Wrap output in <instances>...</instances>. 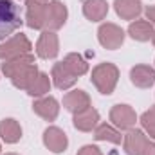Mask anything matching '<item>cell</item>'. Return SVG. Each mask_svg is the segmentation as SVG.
<instances>
[{
	"instance_id": "cell-1",
	"label": "cell",
	"mask_w": 155,
	"mask_h": 155,
	"mask_svg": "<svg viewBox=\"0 0 155 155\" xmlns=\"http://www.w3.org/2000/svg\"><path fill=\"white\" fill-rule=\"evenodd\" d=\"M22 25L20 9L13 0H0V40L7 38Z\"/></svg>"
},
{
	"instance_id": "cell-2",
	"label": "cell",
	"mask_w": 155,
	"mask_h": 155,
	"mask_svg": "<svg viewBox=\"0 0 155 155\" xmlns=\"http://www.w3.org/2000/svg\"><path fill=\"white\" fill-rule=\"evenodd\" d=\"M117 78H119V71L112 63H101L92 71V83L97 87L101 94H107V96L114 92Z\"/></svg>"
},
{
	"instance_id": "cell-3",
	"label": "cell",
	"mask_w": 155,
	"mask_h": 155,
	"mask_svg": "<svg viewBox=\"0 0 155 155\" xmlns=\"http://www.w3.org/2000/svg\"><path fill=\"white\" fill-rule=\"evenodd\" d=\"M31 51V41L25 35H16L15 38L7 40L0 45V60H11L22 54H27Z\"/></svg>"
},
{
	"instance_id": "cell-4",
	"label": "cell",
	"mask_w": 155,
	"mask_h": 155,
	"mask_svg": "<svg viewBox=\"0 0 155 155\" xmlns=\"http://www.w3.org/2000/svg\"><path fill=\"white\" fill-rule=\"evenodd\" d=\"M97 35H99L101 45H105L107 49H117V47H121V43H123V40H124L123 29H119L114 24H105V25H101L99 31H97Z\"/></svg>"
},
{
	"instance_id": "cell-5",
	"label": "cell",
	"mask_w": 155,
	"mask_h": 155,
	"mask_svg": "<svg viewBox=\"0 0 155 155\" xmlns=\"http://www.w3.org/2000/svg\"><path fill=\"white\" fill-rule=\"evenodd\" d=\"M67 20V7L58 2L52 0L51 4H47V15H45V25H49V29H60Z\"/></svg>"
},
{
	"instance_id": "cell-6",
	"label": "cell",
	"mask_w": 155,
	"mask_h": 155,
	"mask_svg": "<svg viewBox=\"0 0 155 155\" xmlns=\"http://www.w3.org/2000/svg\"><path fill=\"white\" fill-rule=\"evenodd\" d=\"M148 143V137L141 130H130L124 137V152L128 155H143Z\"/></svg>"
},
{
	"instance_id": "cell-7",
	"label": "cell",
	"mask_w": 155,
	"mask_h": 155,
	"mask_svg": "<svg viewBox=\"0 0 155 155\" xmlns=\"http://www.w3.org/2000/svg\"><path fill=\"white\" fill-rule=\"evenodd\" d=\"M110 119L121 130H126V128H132L135 124V112L128 105H116L110 112Z\"/></svg>"
},
{
	"instance_id": "cell-8",
	"label": "cell",
	"mask_w": 155,
	"mask_h": 155,
	"mask_svg": "<svg viewBox=\"0 0 155 155\" xmlns=\"http://www.w3.org/2000/svg\"><path fill=\"white\" fill-rule=\"evenodd\" d=\"M43 143H45V146H47L51 152L60 153V152H63V150L67 148V135H65L60 128L51 126V128H47L45 134H43Z\"/></svg>"
},
{
	"instance_id": "cell-9",
	"label": "cell",
	"mask_w": 155,
	"mask_h": 155,
	"mask_svg": "<svg viewBox=\"0 0 155 155\" xmlns=\"http://www.w3.org/2000/svg\"><path fill=\"white\" fill-rule=\"evenodd\" d=\"M63 105L69 112L72 114H79L83 110H87L90 107V97L83 92V90H72L63 97Z\"/></svg>"
},
{
	"instance_id": "cell-10",
	"label": "cell",
	"mask_w": 155,
	"mask_h": 155,
	"mask_svg": "<svg viewBox=\"0 0 155 155\" xmlns=\"http://www.w3.org/2000/svg\"><path fill=\"white\" fill-rule=\"evenodd\" d=\"M36 51H38L40 58H54L58 54V38L52 31H45L41 33V36L38 40V45H36Z\"/></svg>"
},
{
	"instance_id": "cell-11",
	"label": "cell",
	"mask_w": 155,
	"mask_h": 155,
	"mask_svg": "<svg viewBox=\"0 0 155 155\" xmlns=\"http://www.w3.org/2000/svg\"><path fill=\"white\" fill-rule=\"evenodd\" d=\"M76 78L78 76L74 72L69 71V67H67L63 61L54 63V67H52V79H54V85H56L58 88L65 90V88L72 87V85L76 83Z\"/></svg>"
},
{
	"instance_id": "cell-12",
	"label": "cell",
	"mask_w": 155,
	"mask_h": 155,
	"mask_svg": "<svg viewBox=\"0 0 155 155\" xmlns=\"http://www.w3.org/2000/svg\"><path fill=\"white\" fill-rule=\"evenodd\" d=\"M31 65H35V58L27 52V54H22V56H16V58L7 60V61L2 65V71H4L5 76L13 78V76H16L18 72H22L24 69L31 67Z\"/></svg>"
},
{
	"instance_id": "cell-13",
	"label": "cell",
	"mask_w": 155,
	"mask_h": 155,
	"mask_svg": "<svg viewBox=\"0 0 155 155\" xmlns=\"http://www.w3.org/2000/svg\"><path fill=\"white\" fill-rule=\"evenodd\" d=\"M132 78V83L135 87H141V88H148L155 83V71L148 65H137L132 69L130 72Z\"/></svg>"
},
{
	"instance_id": "cell-14",
	"label": "cell",
	"mask_w": 155,
	"mask_h": 155,
	"mask_svg": "<svg viewBox=\"0 0 155 155\" xmlns=\"http://www.w3.org/2000/svg\"><path fill=\"white\" fill-rule=\"evenodd\" d=\"M33 110L47 121H54L58 112H60V107H58V101L54 97H41L38 101H35Z\"/></svg>"
},
{
	"instance_id": "cell-15",
	"label": "cell",
	"mask_w": 155,
	"mask_h": 155,
	"mask_svg": "<svg viewBox=\"0 0 155 155\" xmlns=\"http://www.w3.org/2000/svg\"><path fill=\"white\" fill-rule=\"evenodd\" d=\"M45 15H47V5L36 4V2H27V25L33 29H41L45 25Z\"/></svg>"
},
{
	"instance_id": "cell-16",
	"label": "cell",
	"mask_w": 155,
	"mask_h": 155,
	"mask_svg": "<svg viewBox=\"0 0 155 155\" xmlns=\"http://www.w3.org/2000/svg\"><path fill=\"white\" fill-rule=\"evenodd\" d=\"M97 121H99L97 110H94V108L88 107L87 110L76 114V117H74V126H76L78 130H81V132H90L97 124Z\"/></svg>"
},
{
	"instance_id": "cell-17",
	"label": "cell",
	"mask_w": 155,
	"mask_h": 155,
	"mask_svg": "<svg viewBox=\"0 0 155 155\" xmlns=\"http://www.w3.org/2000/svg\"><path fill=\"white\" fill-rule=\"evenodd\" d=\"M128 33L134 40H139V41H148L153 36V25L148 22V20H135L134 24H130L128 27Z\"/></svg>"
},
{
	"instance_id": "cell-18",
	"label": "cell",
	"mask_w": 155,
	"mask_h": 155,
	"mask_svg": "<svg viewBox=\"0 0 155 155\" xmlns=\"http://www.w3.org/2000/svg\"><path fill=\"white\" fill-rule=\"evenodd\" d=\"M107 11H108V5L105 0H87L85 5H83V13L88 20L92 22H97V20H103L107 16Z\"/></svg>"
},
{
	"instance_id": "cell-19",
	"label": "cell",
	"mask_w": 155,
	"mask_h": 155,
	"mask_svg": "<svg viewBox=\"0 0 155 155\" xmlns=\"http://www.w3.org/2000/svg\"><path fill=\"white\" fill-rule=\"evenodd\" d=\"M0 137L5 143H16L22 137V128L15 119H4L0 123Z\"/></svg>"
},
{
	"instance_id": "cell-20",
	"label": "cell",
	"mask_w": 155,
	"mask_h": 155,
	"mask_svg": "<svg viewBox=\"0 0 155 155\" xmlns=\"http://www.w3.org/2000/svg\"><path fill=\"white\" fill-rule=\"evenodd\" d=\"M116 11L119 16H123L126 20H132L143 11L141 0H116Z\"/></svg>"
},
{
	"instance_id": "cell-21",
	"label": "cell",
	"mask_w": 155,
	"mask_h": 155,
	"mask_svg": "<svg viewBox=\"0 0 155 155\" xmlns=\"http://www.w3.org/2000/svg\"><path fill=\"white\" fill-rule=\"evenodd\" d=\"M38 69H36V65H31V67H27V69H24L22 72H18L16 76L11 78V81H13V85L16 87V88H24V90H27L29 87H31V83L36 79L38 76Z\"/></svg>"
},
{
	"instance_id": "cell-22",
	"label": "cell",
	"mask_w": 155,
	"mask_h": 155,
	"mask_svg": "<svg viewBox=\"0 0 155 155\" xmlns=\"http://www.w3.org/2000/svg\"><path fill=\"white\" fill-rule=\"evenodd\" d=\"M94 137H96L97 141H110V143H114V144H119V143L123 141V135L117 132L116 128H112L110 124H107V123H103V124H99V126L96 128Z\"/></svg>"
},
{
	"instance_id": "cell-23",
	"label": "cell",
	"mask_w": 155,
	"mask_h": 155,
	"mask_svg": "<svg viewBox=\"0 0 155 155\" xmlns=\"http://www.w3.org/2000/svg\"><path fill=\"white\" fill-rule=\"evenodd\" d=\"M67 67H69V71L71 72H74L76 76H81V74H85L87 71H88V63L79 56V54H69L67 58H65V61H63Z\"/></svg>"
},
{
	"instance_id": "cell-24",
	"label": "cell",
	"mask_w": 155,
	"mask_h": 155,
	"mask_svg": "<svg viewBox=\"0 0 155 155\" xmlns=\"http://www.w3.org/2000/svg\"><path fill=\"white\" fill-rule=\"evenodd\" d=\"M49 88H51L49 76H47V74H43V72H40L38 76H36V79L31 83V87L27 88V92H29L31 96H41V94L49 92Z\"/></svg>"
},
{
	"instance_id": "cell-25",
	"label": "cell",
	"mask_w": 155,
	"mask_h": 155,
	"mask_svg": "<svg viewBox=\"0 0 155 155\" xmlns=\"http://www.w3.org/2000/svg\"><path fill=\"white\" fill-rule=\"evenodd\" d=\"M141 123H143V126L146 128V132L150 134V137H153L155 139V112L150 108L148 112H144L143 117H141Z\"/></svg>"
},
{
	"instance_id": "cell-26",
	"label": "cell",
	"mask_w": 155,
	"mask_h": 155,
	"mask_svg": "<svg viewBox=\"0 0 155 155\" xmlns=\"http://www.w3.org/2000/svg\"><path fill=\"white\" fill-rule=\"evenodd\" d=\"M78 155H103L96 146H85V148H81L79 150V153Z\"/></svg>"
},
{
	"instance_id": "cell-27",
	"label": "cell",
	"mask_w": 155,
	"mask_h": 155,
	"mask_svg": "<svg viewBox=\"0 0 155 155\" xmlns=\"http://www.w3.org/2000/svg\"><path fill=\"white\" fill-rule=\"evenodd\" d=\"M146 16H148V20H150V24H155V5L146 7Z\"/></svg>"
},
{
	"instance_id": "cell-28",
	"label": "cell",
	"mask_w": 155,
	"mask_h": 155,
	"mask_svg": "<svg viewBox=\"0 0 155 155\" xmlns=\"http://www.w3.org/2000/svg\"><path fill=\"white\" fill-rule=\"evenodd\" d=\"M143 155H155V143H148V146L144 148Z\"/></svg>"
},
{
	"instance_id": "cell-29",
	"label": "cell",
	"mask_w": 155,
	"mask_h": 155,
	"mask_svg": "<svg viewBox=\"0 0 155 155\" xmlns=\"http://www.w3.org/2000/svg\"><path fill=\"white\" fill-rule=\"evenodd\" d=\"M27 2H36V4H45V5L49 4V0H27Z\"/></svg>"
},
{
	"instance_id": "cell-30",
	"label": "cell",
	"mask_w": 155,
	"mask_h": 155,
	"mask_svg": "<svg viewBox=\"0 0 155 155\" xmlns=\"http://www.w3.org/2000/svg\"><path fill=\"white\" fill-rule=\"evenodd\" d=\"M152 41H153V45H155V33H153V36H152Z\"/></svg>"
},
{
	"instance_id": "cell-31",
	"label": "cell",
	"mask_w": 155,
	"mask_h": 155,
	"mask_svg": "<svg viewBox=\"0 0 155 155\" xmlns=\"http://www.w3.org/2000/svg\"><path fill=\"white\" fill-rule=\"evenodd\" d=\"M152 110H153V112H155V107H152Z\"/></svg>"
},
{
	"instance_id": "cell-32",
	"label": "cell",
	"mask_w": 155,
	"mask_h": 155,
	"mask_svg": "<svg viewBox=\"0 0 155 155\" xmlns=\"http://www.w3.org/2000/svg\"><path fill=\"white\" fill-rule=\"evenodd\" d=\"M7 155H15V153H7Z\"/></svg>"
}]
</instances>
